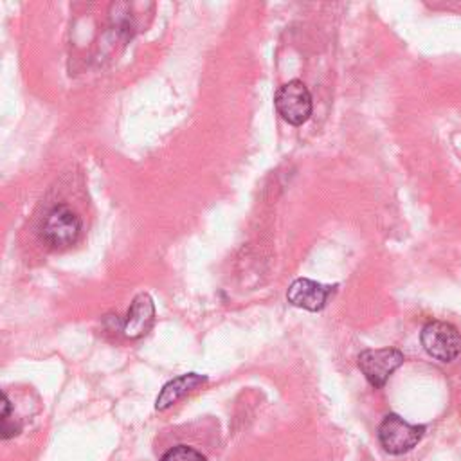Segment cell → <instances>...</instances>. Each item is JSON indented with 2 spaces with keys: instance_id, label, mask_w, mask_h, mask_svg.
I'll use <instances>...</instances> for the list:
<instances>
[{
  "instance_id": "6da1fadb",
  "label": "cell",
  "mask_w": 461,
  "mask_h": 461,
  "mask_svg": "<svg viewBox=\"0 0 461 461\" xmlns=\"http://www.w3.org/2000/svg\"><path fill=\"white\" fill-rule=\"evenodd\" d=\"M81 232V218L65 203L52 207L41 225L40 236L50 249H65L77 241Z\"/></svg>"
},
{
  "instance_id": "7a4b0ae2",
  "label": "cell",
  "mask_w": 461,
  "mask_h": 461,
  "mask_svg": "<svg viewBox=\"0 0 461 461\" xmlns=\"http://www.w3.org/2000/svg\"><path fill=\"white\" fill-rule=\"evenodd\" d=\"M425 427L412 425L402 416L391 412L378 425V441L385 452L400 456L412 450L423 438Z\"/></svg>"
},
{
  "instance_id": "3957f363",
  "label": "cell",
  "mask_w": 461,
  "mask_h": 461,
  "mask_svg": "<svg viewBox=\"0 0 461 461\" xmlns=\"http://www.w3.org/2000/svg\"><path fill=\"white\" fill-rule=\"evenodd\" d=\"M274 106L277 113L290 124H304L313 110L312 95L301 79H292L281 85L274 95Z\"/></svg>"
},
{
  "instance_id": "277c9868",
  "label": "cell",
  "mask_w": 461,
  "mask_h": 461,
  "mask_svg": "<svg viewBox=\"0 0 461 461\" xmlns=\"http://www.w3.org/2000/svg\"><path fill=\"white\" fill-rule=\"evenodd\" d=\"M423 349L439 362H452L461 353V333L443 321H430L420 335Z\"/></svg>"
},
{
  "instance_id": "5b68a950",
  "label": "cell",
  "mask_w": 461,
  "mask_h": 461,
  "mask_svg": "<svg viewBox=\"0 0 461 461\" xmlns=\"http://www.w3.org/2000/svg\"><path fill=\"white\" fill-rule=\"evenodd\" d=\"M405 357L396 348H376V349H364L357 364L366 376V380L373 387H384L389 376L403 364Z\"/></svg>"
},
{
  "instance_id": "8992f818",
  "label": "cell",
  "mask_w": 461,
  "mask_h": 461,
  "mask_svg": "<svg viewBox=\"0 0 461 461\" xmlns=\"http://www.w3.org/2000/svg\"><path fill=\"white\" fill-rule=\"evenodd\" d=\"M335 288L337 285L331 286L308 277H297L295 281H292L286 292V299L292 306H297L308 312H321L326 306L328 297L335 292Z\"/></svg>"
},
{
  "instance_id": "52a82bcc",
  "label": "cell",
  "mask_w": 461,
  "mask_h": 461,
  "mask_svg": "<svg viewBox=\"0 0 461 461\" xmlns=\"http://www.w3.org/2000/svg\"><path fill=\"white\" fill-rule=\"evenodd\" d=\"M155 321V304L148 294H137L128 308L126 319L122 322V333L128 339L144 337Z\"/></svg>"
},
{
  "instance_id": "ba28073f",
  "label": "cell",
  "mask_w": 461,
  "mask_h": 461,
  "mask_svg": "<svg viewBox=\"0 0 461 461\" xmlns=\"http://www.w3.org/2000/svg\"><path fill=\"white\" fill-rule=\"evenodd\" d=\"M205 382H207V376L198 375V373H185V375H180V376L169 380L160 389V393L155 400V409L157 411L169 409L173 403H176L178 400H182L185 394H189L191 391H194L196 387H200Z\"/></svg>"
},
{
  "instance_id": "9c48e42d",
  "label": "cell",
  "mask_w": 461,
  "mask_h": 461,
  "mask_svg": "<svg viewBox=\"0 0 461 461\" xmlns=\"http://www.w3.org/2000/svg\"><path fill=\"white\" fill-rule=\"evenodd\" d=\"M0 418H2V439H9V438L20 434L22 425H20V421H14V418H13V405L9 402L7 393L2 394Z\"/></svg>"
},
{
  "instance_id": "30bf717a",
  "label": "cell",
  "mask_w": 461,
  "mask_h": 461,
  "mask_svg": "<svg viewBox=\"0 0 461 461\" xmlns=\"http://www.w3.org/2000/svg\"><path fill=\"white\" fill-rule=\"evenodd\" d=\"M160 461H207L202 452H198L193 447L187 445H176L169 450H166L160 457Z\"/></svg>"
}]
</instances>
